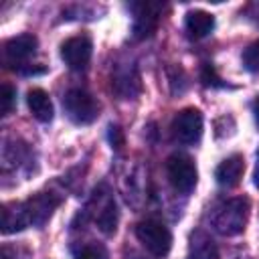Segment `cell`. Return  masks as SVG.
I'll return each mask as SVG.
<instances>
[{
  "mask_svg": "<svg viewBox=\"0 0 259 259\" xmlns=\"http://www.w3.org/2000/svg\"><path fill=\"white\" fill-rule=\"evenodd\" d=\"M249 219V200L247 198H229L219 204L212 212V229L225 237H233L245 231Z\"/></svg>",
  "mask_w": 259,
  "mask_h": 259,
  "instance_id": "cell-1",
  "label": "cell"
},
{
  "mask_svg": "<svg viewBox=\"0 0 259 259\" xmlns=\"http://www.w3.org/2000/svg\"><path fill=\"white\" fill-rule=\"evenodd\" d=\"M63 107H65V113L69 115V119L75 121V123H81V125L95 121L97 115H99L97 99L91 93H87L85 89H79V87L69 89L65 93Z\"/></svg>",
  "mask_w": 259,
  "mask_h": 259,
  "instance_id": "cell-2",
  "label": "cell"
},
{
  "mask_svg": "<svg viewBox=\"0 0 259 259\" xmlns=\"http://www.w3.org/2000/svg\"><path fill=\"white\" fill-rule=\"evenodd\" d=\"M136 237L146 247V251H150L154 257L168 255V251L172 247V235H170L168 227L160 221H154V219L142 221L136 227Z\"/></svg>",
  "mask_w": 259,
  "mask_h": 259,
  "instance_id": "cell-3",
  "label": "cell"
},
{
  "mask_svg": "<svg viewBox=\"0 0 259 259\" xmlns=\"http://www.w3.org/2000/svg\"><path fill=\"white\" fill-rule=\"evenodd\" d=\"M166 172L170 178V184L178 190L188 194L190 190H194L196 180H198V172H196V164L188 154L176 152L166 160Z\"/></svg>",
  "mask_w": 259,
  "mask_h": 259,
  "instance_id": "cell-4",
  "label": "cell"
},
{
  "mask_svg": "<svg viewBox=\"0 0 259 259\" xmlns=\"http://www.w3.org/2000/svg\"><path fill=\"white\" fill-rule=\"evenodd\" d=\"M172 136L180 144H194L202 136V113L194 107H186L176 113L172 121Z\"/></svg>",
  "mask_w": 259,
  "mask_h": 259,
  "instance_id": "cell-5",
  "label": "cell"
},
{
  "mask_svg": "<svg viewBox=\"0 0 259 259\" xmlns=\"http://www.w3.org/2000/svg\"><path fill=\"white\" fill-rule=\"evenodd\" d=\"M93 45L87 36H71L61 45V59L73 71H83L91 61Z\"/></svg>",
  "mask_w": 259,
  "mask_h": 259,
  "instance_id": "cell-6",
  "label": "cell"
},
{
  "mask_svg": "<svg viewBox=\"0 0 259 259\" xmlns=\"http://www.w3.org/2000/svg\"><path fill=\"white\" fill-rule=\"evenodd\" d=\"M36 36L32 34H18L10 40H6L4 45V59L10 67H22L24 63H28L30 57H34L36 53Z\"/></svg>",
  "mask_w": 259,
  "mask_h": 259,
  "instance_id": "cell-7",
  "label": "cell"
},
{
  "mask_svg": "<svg viewBox=\"0 0 259 259\" xmlns=\"http://www.w3.org/2000/svg\"><path fill=\"white\" fill-rule=\"evenodd\" d=\"M111 87L121 99H132L140 93V77L132 63L117 65L111 73Z\"/></svg>",
  "mask_w": 259,
  "mask_h": 259,
  "instance_id": "cell-8",
  "label": "cell"
},
{
  "mask_svg": "<svg viewBox=\"0 0 259 259\" xmlns=\"http://www.w3.org/2000/svg\"><path fill=\"white\" fill-rule=\"evenodd\" d=\"M132 8L136 12V16H134V34H136V38L150 36L156 30V26H158L160 4L142 2V4H134Z\"/></svg>",
  "mask_w": 259,
  "mask_h": 259,
  "instance_id": "cell-9",
  "label": "cell"
},
{
  "mask_svg": "<svg viewBox=\"0 0 259 259\" xmlns=\"http://www.w3.org/2000/svg\"><path fill=\"white\" fill-rule=\"evenodd\" d=\"M243 172H245V160L241 154H233L229 158H225L217 170H214V178L217 182L223 186V188H233L241 182L243 178Z\"/></svg>",
  "mask_w": 259,
  "mask_h": 259,
  "instance_id": "cell-10",
  "label": "cell"
},
{
  "mask_svg": "<svg viewBox=\"0 0 259 259\" xmlns=\"http://www.w3.org/2000/svg\"><path fill=\"white\" fill-rule=\"evenodd\" d=\"M57 204H59V198H55L53 194H45V192L24 200V210H26L28 223L30 225H42L51 217V212Z\"/></svg>",
  "mask_w": 259,
  "mask_h": 259,
  "instance_id": "cell-11",
  "label": "cell"
},
{
  "mask_svg": "<svg viewBox=\"0 0 259 259\" xmlns=\"http://www.w3.org/2000/svg\"><path fill=\"white\" fill-rule=\"evenodd\" d=\"M26 227H30V223H28V217H26V210H24V202L4 204V210H2V231L8 235V233L22 231Z\"/></svg>",
  "mask_w": 259,
  "mask_h": 259,
  "instance_id": "cell-12",
  "label": "cell"
},
{
  "mask_svg": "<svg viewBox=\"0 0 259 259\" xmlns=\"http://www.w3.org/2000/svg\"><path fill=\"white\" fill-rule=\"evenodd\" d=\"M184 26L188 30L190 36L194 38H202L206 34L212 32L214 28V16L204 12V10H190L186 14V20H184Z\"/></svg>",
  "mask_w": 259,
  "mask_h": 259,
  "instance_id": "cell-13",
  "label": "cell"
},
{
  "mask_svg": "<svg viewBox=\"0 0 259 259\" xmlns=\"http://www.w3.org/2000/svg\"><path fill=\"white\" fill-rule=\"evenodd\" d=\"M186 259H219V249L210 241L208 235H204V233L198 231V233H194L190 237Z\"/></svg>",
  "mask_w": 259,
  "mask_h": 259,
  "instance_id": "cell-14",
  "label": "cell"
},
{
  "mask_svg": "<svg viewBox=\"0 0 259 259\" xmlns=\"http://www.w3.org/2000/svg\"><path fill=\"white\" fill-rule=\"evenodd\" d=\"M26 103H28V109L32 111V115L38 121H51L53 119V103H51V97H49L47 91L30 89L28 95H26Z\"/></svg>",
  "mask_w": 259,
  "mask_h": 259,
  "instance_id": "cell-15",
  "label": "cell"
},
{
  "mask_svg": "<svg viewBox=\"0 0 259 259\" xmlns=\"http://www.w3.org/2000/svg\"><path fill=\"white\" fill-rule=\"evenodd\" d=\"M117 221H119V210H117V204L111 196H107L103 200V204L99 206V212L95 214V223L99 227L101 233L105 235H113L115 229H117Z\"/></svg>",
  "mask_w": 259,
  "mask_h": 259,
  "instance_id": "cell-16",
  "label": "cell"
},
{
  "mask_svg": "<svg viewBox=\"0 0 259 259\" xmlns=\"http://www.w3.org/2000/svg\"><path fill=\"white\" fill-rule=\"evenodd\" d=\"M105 257H107V253H105L103 245H97V243L81 245L75 251V259H105Z\"/></svg>",
  "mask_w": 259,
  "mask_h": 259,
  "instance_id": "cell-17",
  "label": "cell"
},
{
  "mask_svg": "<svg viewBox=\"0 0 259 259\" xmlns=\"http://www.w3.org/2000/svg\"><path fill=\"white\" fill-rule=\"evenodd\" d=\"M243 65H245V69L251 71V73L259 71V40L251 42V45L243 51Z\"/></svg>",
  "mask_w": 259,
  "mask_h": 259,
  "instance_id": "cell-18",
  "label": "cell"
},
{
  "mask_svg": "<svg viewBox=\"0 0 259 259\" xmlns=\"http://www.w3.org/2000/svg\"><path fill=\"white\" fill-rule=\"evenodd\" d=\"M16 101V89L8 83L2 85V115H8Z\"/></svg>",
  "mask_w": 259,
  "mask_h": 259,
  "instance_id": "cell-19",
  "label": "cell"
},
{
  "mask_svg": "<svg viewBox=\"0 0 259 259\" xmlns=\"http://www.w3.org/2000/svg\"><path fill=\"white\" fill-rule=\"evenodd\" d=\"M202 81H204V85H221L219 83V77L214 75V69L210 65H204V69H202Z\"/></svg>",
  "mask_w": 259,
  "mask_h": 259,
  "instance_id": "cell-20",
  "label": "cell"
},
{
  "mask_svg": "<svg viewBox=\"0 0 259 259\" xmlns=\"http://www.w3.org/2000/svg\"><path fill=\"white\" fill-rule=\"evenodd\" d=\"M125 259H148V257L138 253V251H130V253H125Z\"/></svg>",
  "mask_w": 259,
  "mask_h": 259,
  "instance_id": "cell-21",
  "label": "cell"
},
{
  "mask_svg": "<svg viewBox=\"0 0 259 259\" xmlns=\"http://www.w3.org/2000/svg\"><path fill=\"white\" fill-rule=\"evenodd\" d=\"M253 180H255V186L259 188V152H257V164H255V174H253Z\"/></svg>",
  "mask_w": 259,
  "mask_h": 259,
  "instance_id": "cell-22",
  "label": "cell"
},
{
  "mask_svg": "<svg viewBox=\"0 0 259 259\" xmlns=\"http://www.w3.org/2000/svg\"><path fill=\"white\" fill-rule=\"evenodd\" d=\"M253 113H255V123H257V127H259V97H257V101H255V105H253Z\"/></svg>",
  "mask_w": 259,
  "mask_h": 259,
  "instance_id": "cell-23",
  "label": "cell"
}]
</instances>
